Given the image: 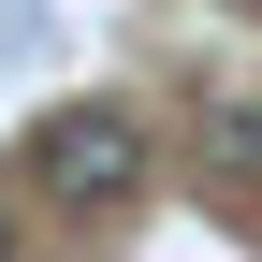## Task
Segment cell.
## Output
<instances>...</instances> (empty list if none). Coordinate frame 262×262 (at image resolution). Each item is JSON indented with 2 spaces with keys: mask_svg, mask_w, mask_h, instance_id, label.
<instances>
[{
  "mask_svg": "<svg viewBox=\"0 0 262 262\" xmlns=\"http://www.w3.org/2000/svg\"><path fill=\"white\" fill-rule=\"evenodd\" d=\"M189 160H204V189H262V88H219L204 102V131H189Z\"/></svg>",
  "mask_w": 262,
  "mask_h": 262,
  "instance_id": "2",
  "label": "cell"
},
{
  "mask_svg": "<svg viewBox=\"0 0 262 262\" xmlns=\"http://www.w3.org/2000/svg\"><path fill=\"white\" fill-rule=\"evenodd\" d=\"M0 262H15V219H0Z\"/></svg>",
  "mask_w": 262,
  "mask_h": 262,
  "instance_id": "3",
  "label": "cell"
},
{
  "mask_svg": "<svg viewBox=\"0 0 262 262\" xmlns=\"http://www.w3.org/2000/svg\"><path fill=\"white\" fill-rule=\"evenodd\" d=\"M146 175H160V146H146V117L131 102H73L44 131V189L73 219H117V204H146Z\"/></svg>",
  "mask_w": 262,
  "mask_h": 262,
  "instance_id": "1",
  "label": "cell"
}]
</instances>
